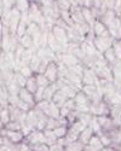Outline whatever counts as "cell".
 Returning <instances> with one entry per match:
<instances>
[{
  "label": "cell",
  "instance_id": "9c48e42d",
  "mask_svg": "<svg viewBox=\"0 0 121 151\" xmlns=\"http://www.w3.org/2000/svg\"><path fill=\"white\" fill-rule=\"evenodd\" d=\"M79 137H80L79 132H76L75 129H73L71 127H69L68 128V133L66 135V142H67V144L73 143V142H76V140H79Z\"/></svg>",
  "mask_w": 121,
  "mask_h": 151
},
{
  "label": "cell",
  "instance_id": "5bb4252c",
  "mask_svg": "<svg viewBox=\"0 0 121 151\" xmlns=\"http://www.w3.org/2000/svg\"><path fill=\"white\" fill-rule=\"evenodd\" d=\"M3 128L7 129V131H22V124H21V122H18V121L11 120L7 124L4 126Z\"/></svg>",
  "mask_w": 121,
  "mask_h": 151
},
{
  "label": "cell",
  "instance_id": "30bf717a",
  "mask_svg": "<svg viewBox=\"0 0 121 151\" xmlns=\"http://www.w3.org/2000/svg\"><path fill=\"white\" fill-rule=\"evenodd\" d=\"M44 133H45V137H46V143L50 146L57 143L58 139H57V137H56L53 129H44Z\"/></svg>",
  "mask_w": 121,
  "mask_h": 151
},
{
  "label": "cell",
  "instance_id": "52a82bcc",
  "mask_svg": "<svg viewBox=\"0 0 121 151\" xmlns=\"http://www.w3.org/2000/svg\"><path fill=\"white\" fill-rule=\"evenodd\" d=\"M26 88L32 92L33 94L39 90V85H38V81H36V78L35 76H30L27 79V83H26Z\"/></svg>",
  "mask_w": 121,
  "mask_h": 151
},
{
  "label": "cell",
  "instance_id": "5b68a950",
  "mask_svg": "<svg viewBox=\"0 0 121 151\" xmlns=\"http://www.w3.org/2000/svg\"><path fill=\"white\" fill-rule=\"evenodd\" d=\"M94 45L97 47L99 52H105L107 50L110 48L112 46V40L109 37H104V36H99L98 39L94 40Z\"/></svg>",
  "mask_w": 121,
  "mask_h": 151
},
{
  "label": "cell",
  "instance_id": "7c38bea8",
  "mask_svg": "<svg viewBox=\"0 0 121 151\" xmlns=\"http://www.w3.org/2000/svg\"><path fill=\"white\" fill-rule=\"evenodd\" d=\"M35 78H36V81H38L39 87H44V88H46L47 86H50V85H51L50 80H48L44 74H36V75H35Z\"/></svg>",
  "mask_w": 121,
  "mask_h": 151
},
{
  "label": "cell",
  "instance_id": "ac0fdd59",
  "mask_svg": "<svg viewBox=\"0 0 121 151\" xmlns=\"http://www.w3.org/2000/svg\"><path fill=\"white\" fill-rule=\"evenodd\" d=\"M113 50L115 52V56L119 60H121V42H115L113 45Z\"/></svg>",
  "mask_w": 121,
  "mask_h": 151
},
{
  "label": "cell",
  "instance_id": "44dd1931",
  "mask_svg": "<svg viewBox=\"0 0 121 151\" xmlns=\"http://www.w3.org/2000/svg\"><path fill=\"white\" fill-rule=\"evenodd\" d=\"M115 147H116V150H117V151H121V145H119V146H115Z\"/></svg>",
  "mask_w": 121,
  "mask_h": 151
},
{
  "label": "cell",
  "instance_id": "ba28073f",
  "mask_svg": "<svg viewBox=\"0 0 121 151\" xmlns=\"http://www.w3.org/2000/svg\"><path fill=\"white\" fill-rule=\"evenodd\" d=\"M64 149H66V151H84L85 150V145L80 140H76V142L67 144L64 146Z\"/></svg>",
  "mask_w": 121,
  "mask_h": 151
},
{
  "label": "cell",
  "instance_id": "277c9868",
  "mask_svg": "<svg viewBox=\"0 0 121 151\" xmlns=\"http://www.w3.org/2000/svg\"><path fill=\"white\" fill-rule=\"evenodd\" d=\"M44 75L50 80V82H56L57 76H58V67L55 63H48V65L46 67V70L44 71Z\"/></svg>",
  "mask_w": 121,
  "mask_h": 151
},
{
  "label": "cell",
  "instance_id": "8992f818",
  "mask_svg": "<svg viewBox=\"0 0 121 151\" xmlns=\"http://www.w3.org/2000/svg\"><path fill=\"white\" fill-rule=\"evenodd\" d=\"M93 135H94V132L92 131V128L89 126V127H86V128H85V129L80 133L79 140H80L84 145H87V144H89V142L91 140V138H92Z\"/></svg>",
  "mask_w": 121,
  "mask_h": 151
},
{
  "label": "cell",
  "instance_id": "e0dca14e",
  "mask_svg": "<svg viewBox=\"0 0 121 151\" xmlns=\"http://www.w3.org/2000/svg\"><path fill=\"white\" fill-rule=\"evenodd\" d=\"M21 42H22L23 47H26V48H29L33 45V40H32V37L29 35H24L21 39Z\"/></svg>",
  "mask_w": 121,
  "mask_h": 151
},
{
  "label": "cell",
  "instance_id": "2e32d148",
  "mask_svg": "<svg viewBox=\"0 0 121 151\" xmlns=\"http://www.w3.org/2000/svg\"><path fill=\"white\" fill-rule=\"evenodd\" d=\"M30 150L32 151H50V145L44 143V144H36V145H33L30 146Z\"/></svg>",
  "mask_w": 121,
  "mask_h": 151
},
{
  "label": "cell",
  "instance_id": "8fae6325",
  "mask_svg": "<svg viewBox=\"0 0 121 151\" xmlns=\"http://www.w3.org/2000/svg\"><path fill=\"white\" fill-rule=\"evenodd\" d=\"M11 121V112L9 108H1V127Z\"/></svg>",
  "mask_w": 121,
  "mask_h": 151
},
{
  "label": "cell",
  "instance_id": "7402d4cb",
  "mask_svg": "<svg viewBox=\"0 0 121 151\" xmlns=\"http://www.w3.org/2000/svg\"><path fill=\"white\" fill-rule=\"evenodd\" d=\"M30 151H32V150H30Z\"/></svg>",
  "mask_w": 121,
  "mask_h": 151
},
{
  "label": "cell",
  "instance_id": "d6986e66",
  "mask_svg": "<svg viewBox=\"0 0 121 151\" xmlns=\"http://www.w3.org/2000/svg\"><path fill=\"white\" fill-rule=\"evenodd\" d=\"M50 151H66V149H64V146H62V145H59L58 143H56V144L50 146Z\"/></svg>",
  "mask_w": 121,
  "mask_h": 151
},
{
  "label": "cell",
  "instance_id": "6da1fadb",
  "mask_svg": "<svg viewBox=\"0 0 121 151\" xmlns=\"http://www.w3.org/2000/svg\"><path fill=\"white\" fill-rule=\"evenodd\" d=\"M1 135L6 137L14 144H21L26 140V135L23 134L22 131H7L5 128H1Z\"/></svg>",
  "mask_w": 121,
  "mask_h": 151
},
{
  "label": "cell",
  "instance_id": "ffe728a7",
  "mask_svg": "<svg viewBox=\"0 0 121 151\" xmlns=\"http://www.w3.org/2000/svg\"><path fill=\"white\" fill-rule=\"evenodd\" d=\"M102 151H117V150H116L115 146H105Z\"/></svg>",
  "mask_w": 121,
  "mask_h": 151
},
{
  "label": "cell",
  "instance_id": "3957f363",
  "mask_svg": "<svg viewBox=\"0 0 121 151\" xmlns=\"http://www.w3.org/2000/svg\"><path fill=\"white\" fill-rule=\"evenodd\" d=\"M18 97H19L21 100H23V102H26L27 104H29L32 108H33L34 105H36L34 94H33L32 92H29V91L26 88V87H23V88L19 90V92H18Z\"/></svg>",
  "mask_w": 121,
  "mask_h": 151
},
{
  "label": "cell",
  "instance_id": "9a60e30c",
  "mask_svg": "<svg viewBox=\"0 0 121 151\" xmlns=\"http://www.w3.org/2000/svg\"><path fill=\"white\" fill-rule=\"evenodd\" d=\"M104 57H105V59H107L109 63H114V62L117 60V58H116V56H115V52H114L113 47H110V48L107 50V51L104 52Z\"/></svg>",
  "mask_w": 121,
  "mask_h": 151
},
{
  "label": "cell",
  "instance_id": "7a4b0ae2",
  "mask_svg": "<svg viewBox=\"0 0 121 151\" xmlns=\"http://www.w3.org/2000/svg\"><path fill=\"white\" fill-rule=\"evenodd\" d=\"M26 142H27L30 146L36 145V144H44V143H46V137H45L44 131L34 129L29 135L26 137ZM46 144H47V143H46Z\"/></svg>",
  "mask_w": 121,
  "mask_h": 151
},
{
  "label": "cell",
  "instance_id": "4fadbf2b",
  "mask_svg": "<svg viewBox=\"0 0 121 151\" xmlns=\"http://www.w3.org/2000/svg\"><path fill=\"white\" fill-rule=\"evenodd\" d=\"M68 126H58L57 128L53 129L56 137H57V139H62V138H66L67 133H68Z\"/></svg>",
  "mask_w": 121,
  "mask_h": 151
}]
</instances>
